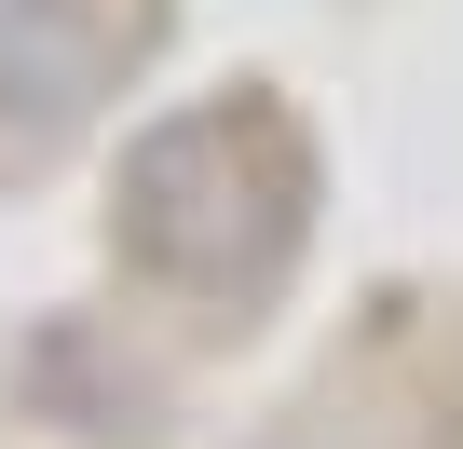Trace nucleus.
Listing matches in <instances>:
<instances>
[{"label":"nucleus","mask_w":463,"mask_h":449,"mask_svg":"<svg viewBox=\"0 0 463 449\" xmlns=\"http://www.w3.org/2000/svg\"><path fill=\"white\" fill-rule=\"evenodd\" d=\"M300 232V150L273 109H177L123 164V246L164 286H260Z\"/></svg>","instance_id":"f257e3e1"},{"label":"nucleus","mask_w":463,"mask_h":449,"mask_svg":"<svg viewBox=\"0 0 463 449\" xmlns=\"http://www.w3.org/2000/svg\"><path fill=\"white\" fill-rule=\"evenodd\" d=\"M82 96H96V14L82 0H14V14H0V123L55 136Z\"/></svg>","instance_id":"f03ea898"}]
</instances>
